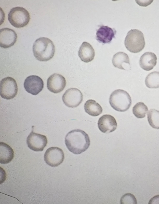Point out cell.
I'll use <instances>...</instances> for the list:
<instances>
[{
	"label": "cell",
	"mask_w": 159,
	"mask_h": 204,
	"mask_svg": "<svg viewBox=\"0 0 159 204\" xmlns=\"http://www.w3.org/2000/svg\"><path fill=\"white\" fill-rule=\"evenodd\" d=\"M66 145L70 151L79 154L85 152L90 144L89 137L84 131L79 129L68 132L65 137Z\"/></svg>",
	"instance_id": "obj_1"
},
{
	"label": "cell",
	"mask_w": 159,
	"mask_h": 204,
	"mask_svg": "<svg viewBox=\"0 0 159 204\" xmlns=\"http://www.w3.org/2000/svg\"><path fill=\"white\" fill-rule=\"evenodd\" d=\"M33 51L36 59L41 61H46L54 56L55 48L53 42L46 37L36 39L33 44Z\"/></svg>",
	"instance_id": "obj_2"
},
{
	"label": "cell",
	"mask_w": 159,
	"mask_h": 204,
	"mask_svg": "<svg viewBox=\"0 0 159 204\" xmlns=\"http://www.w3.org/2000/svg\"><path fill=\"white\" fill-rule=\"evenodd\" d=\"M109 102L111 106L114 110L124 112L129 108L132 100L130 96L127 91L118 89L114 91L111 94Z\"/></svg>",
	"instance_id": "obj_3"
},
{
	"label": "cell",
	"mask_w": 159,
	"mask_h": 204,
	"mask_svg": "<svg viewBox=\"0 0 159 204\" xmlns=\"http://www.w3.org/2000/svg\"><path fill=\"white\" fill-rule=\"evenodd\" d=\"M124 44L126 48L131 52H139L143 50L145 46L143 33L137 29L130 30L125 38Z\"/></svg>",
	"instance_id": "obj_4"
},
{
	"label": "cell",
	"mask_w": 159,
	"mask_h": 204,
	"mask_svg": "<svg viewBox=\"0 0 159 204\" xmlns=\"http://www.w3.org/2000/svg\"><path fill=\"white\" fill-rule=\"evenodd\" d=\"M29 12L23 7H17L13 8L8 14V19L10 24L16 28L26 25L30 20Z\"/></svg>",
	"instance_id": "obj_5"
},
{
	"label": "cell",
	"mask_w": 159,
	"mask_h": 204,
	"mask_svg": "<svg viewBox=\"0 0 159 204\" xmlns=\"http://www.w3.org/2000/svg\"><path fill=\"white\" fill-rule=\"evenodd\" d=\"M18 92V86L16 80L7 77L3 78L0 82V95L5 99L9 100L16 96Z\"/></svg>",
	"instance_id": "obj_6"
},
{
	"label": "cell",
	"mask_w": 159,
	"mask_h": 204,
	"mask_svg": "<svg viewBox=\"0 0 159 204\" xmlns=\"http://www.w3.org/2000/svg\"><path fill=\"white\" fill-rule=\"evenodd\" d=\"M45 162L49 166L53 167L60 165L64 159V153L60 148L52 147L48 148L44 156Z\"/></svg>",
	"instance_id": "obj_7"
},
{
	"label": "cell",
	"mask_w": 159,
	"mask_h": 204,
	"mask_svg": "<svg viewBox=\"0 0 159 204\" xmlns=\"http://www.w3.org/2000/svg\"><path fill=\"white\" fill-rule=\"evenodd\" d=\"M83 94L78 89L71 88L66 90L63 95L62 101L64 104L70 108H75L82 102Z\"/></svg>",
	"instance_id": "obj_8"
},
{
	"label": "cell",
	"mask_w": 159,
	"mask_h": 204,
	"mask_svg": "<svg viewBox=\"0 0 159 204\" xmlns=\"http://www.w3.org/2000/svg\"><path fill=\"white\" fill-rule=\"evenodd\" d=\"M47 143V139L45 135L35 133L33 131L29 134L26 139L28 147L35 152L43 151Z\"/></svg>",
	"instance_id": "obj_9"
},
{
	"label": "cell",
	"mask_w": 159,
	"mask_h": 204,
	"mask_svg": "<svg viewBox=\"0 0 159 204\" xmlns=\"http://www.w3.org/2000/svg\"><path fill=\"white\" fill-rule=\"evenodd\" d=\"M24 87L26 91L33 95L40 92L43 88V82L41 78L36 75H31L25 80Z\"/></svg>",
	"instance_id": "obj_10"
},
{
	"label": "cell",
	"mask_w": 159,
	"mask_h": 204,
	"mask_svg": "<svg viewBox=\"0 0 159 204\" xmlns=\"http://www.w3.org/2000/svg\"><path fill=\"white\" fill-rule=\"evenodd\" d=\"M66 85L65 78L59 74H53L48 78L47 81L48 89L54 93L61 92L65 88Z\"/></svg>",
	"instance_id": "obj_11"
},
{
	"label": "cell",
	"mask_w": 159,
	"mask_h": 204,
	"mask_svg": "<svg viewBox=\"0 0 159 204\" xmlns=\"http://www.w3.org/2000/svg\"><path fill=\"white\" fill-rule=\"evenodd\" d=\"M98 127L102 132L108 133L116 130L117 123L115 118L113 116L109 114H105L99 119Z\"/></svg>",
	"instance_id": "obj_12"
},
{
	"label": "cell",
	"mask_w": 159,
	"mask_h": 204,
	"mask_svg": "<svg viewBox=\"0 0 159 204\" xmlns=\"http://www.w3.org/2000/svg\"><path fill=\"white\" fill-rule=\"evenodd\" d=\"M17 34L13 29L4 28L0 30V46L4 48L10 47L16 41Z\"/></svg>",
	"instance_id": "obj_13"
},
{
	"label": "cell",
	"mask_w": 159,
	"mask_h": 204,
	"mask_svg": "<svg viewBox=\"0 0 159 204\" xmlns=\"http://www.w3.org/2000/svg\"><path fill=\"white\" fill-rule=\"evenodd\" d=\"M116 32L114 29L107 26L102 25L97 31L96 39L99 42L104 44L109 43L113 38H115Z\"/></svg>",
	"instance_id": "obj_14"
},
{
	"label": "cell",
	"mask_w": 159,
	"mask_h": 204,
	"mask_svg": "<svg viewBox=\"0 0 159 204\" xmlns=\"http://www.w3.org/2000/svg\"><path fill=\"white\" fill-rule=\"evenodd\" d=\"M78 54L82 61L87 63L91 61L94 59L95 51L90 43L84 42L79 48Z\"/></svg>",
	"instance_id": "obj_15"
},
{
	"label": "cell",
	"mask_w": 159,
	"mask_h": 204,
	"mask_svg": "<svg viewBox=\"0 0 159 204\" xmlns=\"http://www.w3.org/2000/svg\"><path fill=\"white\" fill-rule=\"evenodd\" d=\"M157 57L154 53L146 52L141 56L139 65L143 70L148 71L152 69L157 63Z\"/></svg>",
	"instance_id": "obj_16"
},
{
	"label": "cell",
	"mask_w": 159,
	"mask_h": 204,
	"mask_svg": "<svg viewBox=\"0 0 159 204\" xmlns=\"http://www.w3.org/2000/svg\"><path fill=\"white\" fill-rule=\"evenodd\" d=\"M14 152L12 148L3 142H0V162L2 164L10 162L13 159Z\"/></svg>",
	"instance_id": "obj_17"
},
{
	"label": "cell",
	"mask_w": 159,
	"mask_h": 204,
	"mask_svg": "<svg viewBox=\"0 0 159 204\" xmlns=\"http://www.w3.org/2000/svg\"><path fill=\"white\" fill-rule=\"evenodd\" d=\"M84 109L88 114L92 116H97L102 112L101 106L96 101L92 99L87 100L84 104Z\"/></svg>",
	"instance_id": "obj_18"
},
{
	"label": "cell",
	"mask_w": 159,
	"mask_h": 204,
	"mask_svg": "<svg viewBox=\"0 0 159 204\" xmlns=\"http://www.w3.org/2000/svg\"><path fill=\"white\" fill-rule=\"evenodd\" d=\"M112 63L114 67L120 69L125 70L123 66L124 64L130 65L129 59L127 54L123 52H119L113 56Z\"/></svg>",
	"instance_id": "obj_19"
},
{
	"label": "cell",
	"mask_w": 159,
	"mask_h": 204,
	"mask_svg": "<svg viewBox=\"0 0 159 204\" xmlns=\"http://www.w3.org/2000/svg\"><path fill=\"white\" fill-rule=\"evenodd\" d=\"M145 83L149 88H159V72L154 71L149 74L145 78Z\"/></svg>",
	"instance_id": "obj_20"
},
{
	"label": "cell",
	"mask_w": 159,
	"mask_h": 204,
	"mask_svg": "<svg viewBox=\"0 0 159 204\" xmlns=\"http://www.w3.org/2000/svg\"><path fill=\"white\" fill-rule=\"evenodd\" d=\"M147 118L148 123L152 127L159 129V110L151 109L148 113Z\"/></svg>",
	"instance_id": "obj_21"
},
{
	"label": "cell",
	"mask_w": 159,
	"mask_h": 204,
	"mask_svg": "<svg viewBox=\"0 0 159 204\" xmlns=\"http://www.w3.org/2000/svg\"><path fill=\"white\" fill-rule=\"evenodd\" d=\"M148 111L147 106L142 102L137 103L133 107L132 112L137 118H144Z\"/></svg>",
	"instance_id": "obj_22"
},
{
	"label": "cell",
	"mask_w": 159,
	"mask_h": 204,
	"mask_svg": "<svg viewBox=\"0 0 159 204\" xmlns=\"http://www.w3.org/2000/svg\"><path fill=\"white\" fill-rule=\"evenodd\" d=\"M121 203L137 204V200L134 196L131 193H126L122 196Z\"/></svg>",
	"instance_id": "obj_23"
},
{
	"label": "cell",
	"mask_w": 159,
	"mask_h": 204,
	"mask_svg": "<svg viewBox=\"0 0 159 204\" xmlns=\"http://www.w3.org/2000/svg\"><path fill=\"white\" fill-rule=\"evenodd\" d=\"M148 204H159V195H157L152 197L149 201Z\"/></svg>",
	"instance_id": "obj_24"
}]
</instances>
